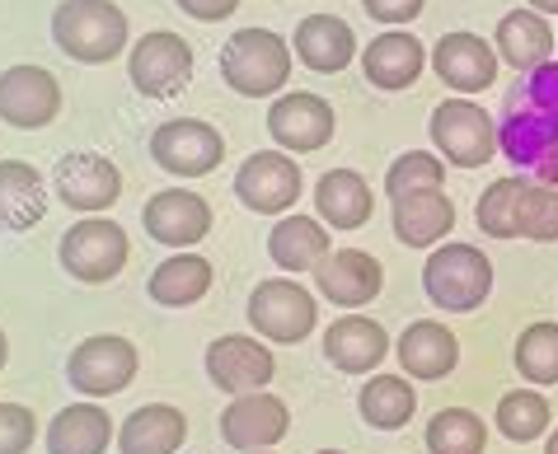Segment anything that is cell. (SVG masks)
I'll return each instance as SVG.
<instances>
[{
  "label": "cell",
  "mask_w": 558,
  "mask_h": 454,
  "mask_svg": "<svg viewBox=\"0 0 558 454\" xmlns=\"http://www.w3.org/2000/svg\"><path fill=\"white\" fill-rule=\"evenodd\" d=\"M183 14H193V20L203 24H216V20H230V14L240 10V0H174Z\"/></svg>",
  "instance_id": "41"
},
{
  "label": "cell",
  "mask_w": 558,
  "mask_h": 454,
  "mask_svg": "<svg viewBox=\"0 0 558 454\" xmlns=\"http://www.w3.org/2000/svg\"><path fill=\"white\" fill-rule=\"evenodd\" d=\"M432 146L456 169H478L498 155V127L478 103L446 99L432 108Z\"/></svg>",
  "instance_id": "7"
},
{
  "label": "cell",
  "mask_w": 558,
  "mask_h": 454,
  "mask_svg": "<svg viewBox=\"0 0 558 454\" xmlns=\"http://www.w3.org/2000/svg\"><path fill=\"white\" fill-rule=\"evenodd\" d=\"M52 187H57V197L66 201L71 211L99 216V211H108L122 197V174H118L113 160H104V155L75 150V155H66V160L57 164Z\"/></svg>",
  "instance_id": "13"
},
{
  "label": "cell",
  "mask_w": 558,
  "mask_h": 454,
  "mask_svg": "<svg viewBox=\"0 0 558 454\" xmlns=\"http://www.w3.org/2000/svg\"><path fill=\"white\" fill-rule=\"evenodd\" d=\"M150 300L165 309H189L211 291V262L197 254H174L150 272Z\"/></svg>",
  "instance_id": "31"
},
{
  "label": "cell",
  "mask_w": 558,
  "mask_h": 454,
  "mask_svg": "<svg viewBox=\"0 0 558 454\" xmlns=\"http://www.w3.org/2000/svg\"><path fill=\"white\" fill-rule=\"evenodd\" d=\"M549 398L539 394V389H511V394H502L498 403V431L507 435V441H539V435L549 431Z\"/></svg>",
  "instance_id": "34"
},
{
  "label": "cell",
  "mask_w": 558,
  "mask_h": 454,
  "mask_svg": "<svg viewBox=\"0 0 558 454\" xmlns=\"http://www.w3.org/2000/svg\"><path fill=\"white\" fill-rule=\"evenodd\" d=\"M48 211V187L24 160H0V230H28Z\"/></svg>",
  "instance_id": "28"
},
{
  "label": "cell",
  "mask_w": 558,
  "mask_h": 454,
  "mask_svg": "<svg viewBox=\"0 0 558 454\" xmlns=\"http://www.w3.org/2000/svg\"><path fill=\"white\" fill-rule=\"evenodd\" d=\"M128 75L136 94H146V99H179L193 81V47L169 28H155L142 42H132Z\"/></svg>",
  "instance_id": "8"
},
{
  "label": "cell",
  "mask_w": 558,
  "mask_h": 454,
  "mask_svg": "<svg viewBox=\"0 0 558 454\" xmlns=\"http://www.w3.org/2000/svg\"><path fill=\"white\" fill-rule=\"evenodd\" d=\"M535 14H558V0H531Z\"/></svg>",
  "instance_id": "42"
},
{
  "label": "cell",
  "mask_w": 558,
  "mask_h": 454,
  "mask_svg": "<svg viewBox=\"0 0 558 454\" xmlns=\"http://www.w3.org/2000/svg\"><path fill=\"white\" fill-rule=\"evenodd\" d=\"M385 356H390V333L366 319V315H343L324 328V361L343 375H371Z\"/></svg>",
  "instance_id": "19"
},
{
  "label": "cell",
  "mask_w": 558,
  "mask_h": 454,
  "mask_svg": "<svg viewBox=\"0 0 558 454\" xmlns=\"http://www.w3.org/2000/svg\"><path fill=\"white\" fill-rule=\"evenodd\" d=\"M146 234L155 244L169 248H189L197 240H207L211 230V207L197 193H183V187H169V193H155L142 207Z\"/></svg>",
  "instance_id": "18"
},
{
  "label": "cell",
  "mask_w": 558,
  "mask_h": 454,
  "mask_svg": "<svg viewBox=\"0 0 558 454\" xmlns=\"http://www.w3.org/2000/svg\"><path fill=\"white\" fill-rule=\"evenodd\" d=\"M57 258L75 281L85 286H104L128 268V230L118 221H104V216H85L75 221L57 244Z\"/></svg>",
  "instance_id": "5"
},
{
  "label": "cell",
  "mask_w": 558,
  "mask_h": 454,
  "mask_svg": "<svg viewBox=\"0 0 558 454\" xmlns=\"http://www.w3.org/2000/svg\"><path fill=\"white\" fill-rule=\"evenodd\" d=\"M333 108L329 99L319 94H282L272 108H268V132L282 150L291 155H310V150H324L333 140Z\"/></svg>",
  "instance_id": "14"
},
{
  "label": "cell",
  "mask_w": 558,
  "mask_h": 454,
  "mask_svg": "<svg viewBox=\"0 0 558 454\" xmlns=\"http://www.w3.org/2000/svg\"><path fill=\"white\" fill-rule=\"evenodd\" d=\"M517 234H525V240H535V244L558 240V187L525 183V193L517 201Z\"/></svg>",
  "instance_id": "38"
},
{
  "label": "cell",
  "mask_w": 558,
  "mask_h": 454,
  "mask_svg": "<svg viewBox=\"0 0 558 454\" xmlns=\"http://www.w3.org/2000/svg\"><path fill=\"white\" fill-rule=\"evenodd\" d=\"M423 66H427L423 42H417L413 34H399V28H390V34H380V38H371L366 52H362L366 81L376 85V89H385V94L417 85Z\"/></svg>",
  "instance_id": "22"
},
{
  "label": "cell",
  "mask_w": 558,
  "mask_h": 454,
  "mask_svg": "<svg viewBox=\"0 0 558 454\" xmlns=\"http://www.w3.org/2000/svg\"><path fill=\"white\" fill-rule=\"evenodd\" d=\"M329 230H324L315 216H282L268 230V258L282 272H315L324 258H329Z\"/></svg>",
  "instance_id": "26"
},
{
  "label": "cell",
  "mask_w": 558,
  "mask_h": 454,
  "mask_svg": "<svg viewBox=\"0 0 558 454\" xmlns=\"http://www.w3.org/2000/svg\"><path fill=\"white\" fill-rule=\"evenodd\" d=\"M150 155L165 174H179V179H203L221 164L226 155V140L211 122H197V118H169L155 127L150 136Z\"/></svg>",
  "instance_id": "10"
},
{
  "label": "cell",
  "mask_w": 558,
  "mask_h": 454,
  "mask_svg": "<svg viewBox=\"0 0 558 454\" xmlns=\"http://www.w3.org/2000/svg\"><path fill=\"white\" fill-rule=\"evenodd\" d=\"M395 352H399V366H404L409 380H446V375L456 370V361H460L456 333L446 323H437V319L409 323Z\"/></svg>",
  "instance_id": "21"
},
{
  "label": "cell",
  "mask_w": 558,
  "mask_h": 454,
  "mask_svg": "<svg viewBox=\"0 0 558 454\" xmlns=\"http://www.w3.org/2000/svg\"><path fill=\"white\" fill-rule=\"evenodd\" d=\"M221 81L244 99H268L291 81V42L272 28H240L221 47Z\"/></svg>",
  "instance_id": "3"
},
{
  "label": "cell",
  "mask_w": 558,
  "mask_h": 454,
  "mask_svg": "<svg viewBox=\"0 0 558 454\" xmlns=\"http://www.w3.org/2000/svg\"><path fill=\"white\" fill-rule=\"evenodd\" d=\"M5 356H10V342H5V333H0V370H5Z\"/></svg>",
  "instance_id": "43"
},
{
  "label": "cell",
  "mask_w": 558,
  "mask_h": 454,
  "mask_svg": "<svg viewBox=\"0 0 558 454\" xmlns=\"http://www.w3.org/2000/svg\"><path fill=\"white\" fill-rule=\"evenodd\" d=\"M113 441V421L95 403H71L48 427V454H104Z\"/></svg>",
  "instance_id": "30"
},
{
  "label": "cell",
  "mask_w": 558,
  "mask_h": 454,
  "mask_svg": "<svg viewBox=\"0 0 558 454\" xmlns=\"http://www.w3.org/2000/svg\"><path fill=\"white\" fill-rule=\"evenodd\" d=\"M498 146L511 164L558 179V61H545L507 94Z\"/></svg>",
  "instance_id": "1"
},
{
  "label": "cell",
  "mask_w": 558,
  "mask_h": 454,
  "mask_svg": "<svg viewBox=\"0 0 558 454\" xmlns=\"http://www.w3.org/2000/svg\"><path fill=\"white\" fill-rule=\"evenodd\" d=\"M235 197L258 216H282L301 197V164L282 150H258L240 164Z\"/></svg>",
  "instance_id": "11"
},
{
  "label": "cell",
  "mask_w": 558,
  "mask_h": 454,
  "mask_svg": "<svg viewBox=\"0 0 558 454\" xmlns=\"http://www.w3.org/2000/svg\"><path fill=\"white\" fill-rule=\"evenodd\" d=\"M545 454H558V431L549 435V445H545Z\"/></svg>",
  "instance_id": "44"
},
{
  "label": "cell",
  "mask_w": 558,
  "mask_h": 454,
  "mask_svg": "<svg viewBox=\"0 0 558 454\" xmlns=\"http://www.w3.org/2000/svg\"><path fill=\"white\" fill-rule=\"evenodd\" d=\"M315 286L324 300H333V305H371L380 295L385 286V272H380V262L362 254V248H338V254H329L315 268Z\"/></svg>",
  "instance_id": "20"
},
{
  "label": "cell",
  "mask_w": 558,
  "mask_h": 454,
  "mask_svg": "<svg viewBox=\"0 0 558 454\" xmlns=\"http://www.w3.org/2000/svg\"><path fill=\"white\" fill-rule=\"evenodd\" d=\"M136 366H142V356H136L128 338L99 333V338H85L81 347L71 352L66 380H71V389H81L85 398H113L136 380Z\"/></svg>",
  "instance_id": "9"
},
{
  "label": "cell",
  "mask_w": 558,
  "mask_h": 454,
  "mask_svg": "<svg viewBox=\"0 0 558 454\" xmlns=\"http://www.w3.org/2000/svg\"><path fill=\"white\" fill-rule=\"evenodd\" d=\"M456 225V201L446 193H413L395 201V234L409 248H432Z\"/></svg>",
  "instance_id": "29"
},
{
  "label": "cell",
  "mask_w": 558,
  "mask_h": 454,
  "mask_svg": "<svg viewBox=\"0 0 558 454\" xmlns=\"http://www.w3.org/2000/svg\"><path fill=\"white\" fill-rule=\"evenodd\" d=\"M525 193L521 179H498L488 187L484 197H478L474 207V221L484 234H493V240H517V201Z\"/></svg>",
  "instance_id": "37"
},
{
  "label": "cell",
  "mask_w": 558,
  "mask_h": 454,
  "mask_svg": "<svg viewBox=\"0 0 558 454\" xmlns=\"http://www.w3.org/2000/svg\"><path fill=\"white\" fill-rule=\"evenodd\" d=\"M244 454H268V450H244Z\"/></svg>",
  "instance_id": "45"
},
{
  "label": "cell",
  "mask_w": 558,
  "mask_h": 454,
  "mask_svg": "<svg viewBox=\"0 0 558 454\" xmlns=\"http://www.w3.org/2000/svg\"><path fill=\"white\" fill-rule=\"evenodd\" d=\"M356 408H362L366 427L399 431V427H409V417L417 413V389H413L409 375H376V380L362 384Z\"/></svg>",
  "instance_id": "32"
},
{
  "label": "cell",
  "mask_w": 558,
  "mask_h": 454,
  "mask_svg": "<svg viewBox=\"0 0 558 454\" xmlns=\"http://www.w3.org/2000/svg\"><path fill=\"white\" fill-rule=\"evenodd\" d=\"M272 347L258 338H216L207 347V380L216 389H226V394H258V389H268L272 380Z\"/></svg>",
  "instance_id": "15"
},
{
  "label": "cell",
  "mask_w": 558,
  "mask_h": 454,
  "mask_svg": "<svg viewBox=\"0 0 558 454\" xmlns=\"http://www.w3.org/2000/svg\"><path fill=\"white\" fill-rule=\"evenodd\" d=\"M287 431H291V413H287L282 398L268 394V389L240 394L221 413V435H226V445H235V450H272Z\"/></svg>",
  "instance_id": "17"
},
{
  "label": "cell",
  "mask_w": 558,
  "mask_h": 454,
  "mask_svg": "<svg viewBox=\"0 0 558 454\" xmlns=\"http://www.w3.org/2000/svg\"><path fill=\"white\" fill-rule=\"evenodd\" d=\"M315 207L319 221L333 230H362L376 211V197H371V183L356 174V169H329L315 183Z\"/></svg>",
  "instance_id": "23"
},
{
  "label": "cell",
  "mask_w": 558,
  "mask_h": 454,
  "mask_svg": "<svg viewBox=\"0 0 558 454\" xmlns=\"http://www.w3.org/2000/svg\"><path fill=\"white\" fill-rule=\"evenodd\" d=\"M52 42L81 66H104L128 47V14L108 0H61L52 10Z\"/></svg>",
  "instance_id": "2"
},
{
  "label": "cell",
  "mask_w": 558,
  "mask_h": 454,
  "mask_svg": "<svg viewBox=\"0 0 558 454\" xmlns=\"http://www.w3.org/2000/svg\"><path fill=\"white\" fill-rule=\"evenodd\" d=\"M34 435H38V427L24 403H0V454H28Z\"/></svg>",
  "instance_id": "39"
},
{
  "label": "cell",
  "mask_w": 558,
  "mask_h": 454,
  "mask_svg": "<svg viewBox=\"0 0 558 454\" xmlns=\"http://www.w3.org/2000/svg\"><path fill=\"white\" fill-rule=\"evenodd\" d=\"M61 113V85L43 66H10L0 71V118L20 132H38Z\"/></svg>",
  "instance_id": "12"
},
{
  "label": "cell",
  "mask_w": 558,
  "mask_h": 454,
  "mask_svg": "<svg viewBox=\"0 0 558 454\" xmlns=\"http://www.w3.org/2000/svg\"><path fill=\"white\" fill-rule=\"evenodd\" d=\"M441 183H446V164L437 160V155L409 150V155H399V160L390 164V174H385V193L399 201V197H413V193H441Z\"/></svg>",
  "instance_id": "36"
},
{
  "label": "cell",
  "mask_w": 558,
  "mask_h": 454,
  "mask_svg": "<svg viewBox=\"0 0 558 454\" xmlns=\"http://www.w3.org/2000/svg\"><path fill=\"white\" fill-rule=\"evenodd\" d=\"M183 441H189V417L169 403H146L118 431L122 454H179Z\"/></svg>",
  "instance_id": "24"
},
{
  "label": "cell",
  "mask_w": 558,
  "mask_h": 454,
  "mask_svg": "<svg viewBox=\"0 0 558 454\" xmlns=\"http://www.w3.org/2000/svg\"><path fill=\"white\" fill-rule=\"evenodd\" d=\"M319 454H343V450H319Z\"/></svg>",
  "instance_id": "46"
},
{
  "label": "cell",
  "mask_w": 558,
  "mask_h": 454,
  "mask_svg": "<svg viewBox=\"0 0 558 454\" xmlns=\"http://www.w3.org/2000/svg\"><path fill=\"white\" fill-rule=\"evenodd\" d=\"M291 42H296V57L319 75L343 71L356 57V38H352L348 20H338V14H305Z\"/></svg>",
  "instance_id": "25"
},
{
  "label": "cell",
  "mask_w": 558,
  "mask_h": 454,
  "mask_svg": "<svg viewBox=\"0 0 558 454\" xmlns=\"http://www.w3.org/2000/svg\"><path fill=\"white\" fill-rule=\"evenodd\" d=\"M488 427L470 408H441L427 421V450L432 454H484Z\"/></svg>",
  "instance_id": "33"
},
{
  "label": "cell",
  "mask_w": 558,
  "mask_h": 454,
  "mask_svg": "<svg viewBox=\"0 0 558 454\" xmlns=\"http://www.w3.org/2000/svg\"><path fill=\"white\" fill-rule=\"evenodd\" d=\"M362 10L371 14V20H380V24H413L417 14H423V0H362Z\"/></svg>",
  "instance_id": "40"
},
{
  "label": "cell",
  "mask_w": 558,
  "mask_h": 454,
  "mask_svg": "<svg viewBox=\"0 0 558 454\" xmlns=\"http://www.w3.org/2000/svg\"><path fill=\"white\" fill-rule=\"evenodd\" d=\"M493 42H498V61L531 75V71L545 66L549 52H554V28H549L545 14H535V10H511V14H502Z\"/></svg>",
  "instance_id": "27"
},
{
  "label": "cell",
  "mask_w": 558,
  "mask_h": 454,
  "mask_svg": "<svg viewBox=\"0 0 558 454\" xmlns=\"http://www.w3.org/2000/svg\"><path fill=\"white\" fill-rule=\"evenodd\" d=\"M315 319H319L315 295L291 277L258 281L250 295V323L263 342H291V347H296V342L315 333Z\"/></svg>",
  "instance_id": "6"
},
{
  "label": "cell",
  "mask_w": 558,
  "mask_h": 454,
  "mask_svg": "<svg viewBox=\"0 0 558 454\" xmlns=\"http://www.w3.org/2000/svg\"><path fill=\"white\" fill-rule=\"evenodd\" d=\"M432 71H437L460 99H470V94H484L498 81V47L484 42L478 34H446L437 42V52H432Z\"/></svg>",
  "instance_id": "16"
},
{
  "label": "cell",
  "mask_w": 558,
  "mask_h": 454,
  "mask_svg": "<svg viewBox=\"0 0 558 454\" xmlns=\"http://www.w3.org/2000/svg\"><path fill=\"white\" fill-rule=\"evenodd\" d=\"M423 291L446 315H470L493 291V262L474 244H441L423 262Z\"/></svg>",
  "instance_id": "4"
},
{
  "label": "cell",
  "mask_w": 558,
  "mask_h": 454,
  "mask_svg": "<svg viewBox=\"0 0 558 454\" xmlns=\"http://www.w3.org/2000/svg\"><path fill=\"white\" fill-rule=\"evenodd\" d=\"M517 370L531 384H558V323H531L517 338Z\"/></svg>",
  "instance_id": "35"
}]
</instances>
